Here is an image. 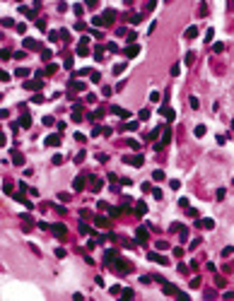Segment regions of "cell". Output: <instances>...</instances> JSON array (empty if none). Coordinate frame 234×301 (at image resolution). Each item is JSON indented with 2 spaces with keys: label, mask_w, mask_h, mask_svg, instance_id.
I'll return each mask as SVG.
<instances>
[{
  "label": "cell",
  "mask_w": 234,
  "mask_h": 301,
  "mask_svg": "<svg viewBox=\"0 0 234 301\" xmlns=\"http://www.w3.org/2000/svg\"><path fill=\"white\" fill-rule=\"evenodd\" d=\"M116 272H121V275L131 272V263H128L126 258H116Z\"/></svg>",
  "instance_id": "1"
},
{
  "label": "cell",
  "mask_w": 234,
  "mask_h": 301,
  "mask_svg": "<svg viewBox=\"0 0 234 301\" xmlns=\"http://www.w3.org/2000/svg\"><path fill=\"white\" fill-rule=\"evenodd\" d=\"M123 162H126V164H131V166H142V162H145V159H142L140 154H131V157H123Z\"/></svg>",
  "instance_id": "2"
},
{
  "label": "cell",
  "mask_w": 234,
  "mask_h": 301,
  "mask_svg": "<svg viewBox=\"0 0 234 301\" xmlns=\"http://www.w3.org/2000/svg\"><path fill=\"white\" fill-rule=\"evenodd\" d=\"M114 19H116V12H114V10H104V15H101V24H114Z\"/></svg>",
  "instance_id": "3"
},
{
  "label": "cell",
  "mask_w": 234,
  "mask_h": 301,
  "mask_svg": "<svg viewBox=\"0 0 234 301\" xmlns=\"http://www.w3.org/2000/svg\"><path fill=\"white\" fill-rule=\"evenodd\" d=\"M169 142H171V130H169L167 125H162V142H159V147H164Z\"/></svg>",
  "instance_id": "4"
},
{
  "label": "cell",
  "mask_w": 234,
  "mask_h": 301,
  "mask_svg": "<svg viewBox=\"0 0 234 301\" xmlns=\"http://www.w3.org/2000/svg\"><path fill=\"white\" fill-rule=\"evenodd\" d=\"M87 178H89V188H92V190H99L101 186H104V181L97 178V176H87Z\"/></svg>",
  "instance_id": "5"
},
{
  "label": "cell",
  "mask_w": 234,
  "mask_h": 301,
  "mask_svg": "<svg viewBox=\"0 0 234 301\" xmlns=\"http://www.w3.org/2000/svg\"><path fill=\"white\" fill-rule=\"evenodd\" d=\"M116 258H118V251H116V248H109V251L104 253V260H106V263H114Z\"/></svg>",
  "instance_id": "6"
},
{
  "label": "cell",
  "mask_w": 234,
  "mask_h": 301,
  "mask_svg": "<svg viewBox=\"0 0 234 301\" xmlns=\"http://www.w3.org/2000/svg\"><path fill=\"white\" fill-rule=\"evenodd\" d=\"M147 258H150L152 263H159V265H169V260H167V258H164V255H157V253H150Z\"/></svg>",
  "instance_id": "7"
},
{
  "label": "cell",
  "mask_w": 234,
  "mask_h": 301,
  "mask_svg": "<svg viewBox=\"0 0 234 301\" xmlns=\"http://www.w3.org/2000/svg\"><path fill=\"white\" fill-rule=\"evenodd\" d=\"M138 53H140V46H138V43H131V46L126 48V56H128V58H135Z\"/></svg>",
  "instance_id": "8"
},
{
  "label": "cell",
  "mask_w": 234,
  "mask_h": 301,
  "mask_svg": "<svg viewBox=\"0 0 234 301\" xmlns=\"http://www.w3.org/2000/svg\"><path fill=\"white\" fill-rule=\"evenodd\" d=\"M51 231H53L56 236H61V238H63V236L68 234V229L63 227V224H53V227H51Z\"/></svg>",
  "instance_id": "9"
},
{
  "label": "cell",
  "mask_w": 234,
  "mask_h": 301,
  "mask_svg": "<svg viewBox=\"0 0 234 301\" xmlns=\"http://www.w3.org/2000/svg\"><path fill=\"white\" fill-rule=\"evenodd\" d=\"M46 145H48V147H58V145H61V135H48V137H46Z\"/></svg>",
  "instance_id": "10"
},
{
  "label": "cell",
  "mask_w": 234,
  "mask_h": 301,
  "mask_svg": "<svg viewBox=\"0 0 234 301\" xmlns=\"http://www.w3.org/2000/svg\"><path fill=\"white\" fill-rule=\"evenodd\" d=\"M94 224L101 227V229H109V227H111V222H109L106 217H94Z\"/></svg>",
  "instance_id": "11"
},
{
  "label": "cell",
  "mask_w": 234,
  "mask_h": 301,
  "mask_svg": "<svg viewBox=\"0 0 234 301\" xmlns=\"http://www.w3.org/2000/svg\"><path fill=\"white\" fill-rule=\"evenodd\" d=\"M135 238H138L140 243H145V241H147V229H145V227H140V229L135 231Z\"/></svg>",
  "instance_id": "12"
},
{
  "label": "cell",
  "mask_w": 234,
  "mask_h": 301,
  "mask_svg": "<svg viewBox=\"0 0 234 301\" xmlns=\"http://www.w3.org/2000/svg\"><path fill=\"white\" fill-rule=\"evenodd\" d=\"M111 113H116V116H121V118H128V116H131L126 108H118V106H111Z\"/></svg>",
  "instance_id": "13"
},
{
  "label": "cell",
  "mask_w": 234,
  "mask_h": 301,
  "mask_svg": "<svg viewBox=\"0 0 234 301\" xmlns=\"http://www.w3.org/2000/svg\"><path fill=\"white\" fill-rule=\"evenodd\" d=\"M72 188H75V190H82V188H85V178H82V176H77V178L72 181Z\"/></svg>",
  "instance_id": "14"
},
{
  "label": "cell",
  "mask_w": 234,
  "mask_h": 301,
  "mask_svg": "<svg viewBox=\"0 0 234 301\" xmlns=\"http://www.w3.org/2000/svg\"><path fill=\"white\" fill-rule=\"evenodd\" d=\"M198 227H203V229H212V227H215V219H201Z\"/></svg>",
  "instance_id": "15"
},
{
  "label": "cell",
  "mask_w": 234,
  "mask_h": 301,
  "mask_svg": "<svg viewBox=\"0 0 234 301\" xmlns=\"http://www.w3.org/2000/svg\"><path fill=\"white\" fill-rule=\"evenodd\" d=\"M183 36H186V39H196V36H198V27H188Z\"/></svg>",
  "instance_id": "16"
},
{
  "label": "cell",
  "mask_w": 234,
  "mask_h": 301,
  "mask_svg": "<svg viewBox=\"0 0 234 301\" xmlns=\"http://www.w3.org/2000/svg\"><path fill=\"white\" fill-rule=\"evenodd\" d=\"M24 87H27V89H32V92H36V89H41V82L32 80V82H24Z\"/></svg>",
  "instance_id": "17"
},
{
  "label": "cell",
  "mask_w": 234,
  "mask_h": 301,
  "mask_svg": "<svg viewBox=\"0 0 234 301\" xmlns=\"http://www.w3.org/2000/svg\"><path fill=\"white\" fill-rule=\"evenodd\" d=\"M159 113H164V116H167L169 121H174V118H176V113H174V111H171L169 106H164V108H159Z\"/></svg>",
  "instance_id": "18"
},
{
  "label": "cell",
  "mask_w": 234,
  "mask_h": 301,
  "mask_svg": "<svg viewBox=\"0 0 234 301\" xmlns=\"http://www.w3.org/2000/svg\"><path fill=\"white\" fill-rule=\"evenodd\" d=\"M162 284H164V294H179V289L174 284H169V282H162Z\"/></svg>",
  "instance_id": "19"
},
{
  "label": "cell",
  "mask_w": 234,
  "mask_h": 301,
  "mask_svg": "<svg viewBox=\"0 0 234 301\" xmlns=\"http://www.w3.org/2000/svg\"><path fill=\"white\" fill-rule=\"evenodd\" d=\"M12 162H15L17 166H22V164H24V157H22L19 152H15V154H12Z\"/></svg>",
  "instance_id": "20"
},
{
  "label": "cell",
  "mask_w": 234,
  "mask_h": 301,
  "mask_svg": "<svg viewBox=\"0 0 234 301\" xmlns=\"http://www.w3.org/2000/svg\"><path fill=\"white\" fill-rule=\"evenodd\" d=\"M77 53H80V56H89V48H87V43H80V46H77Z\"/></svg>",
  "instance_id": "21"
},
{
  "label": "cell",
  "mask_w": 234,
  "mask_h": 301,
  "mask_svg": "<svg viewBox=\"0 0 234 301\" xmlns=\"http://www.w3.org/2000/svg\"><path fill=\"white\" fill-rule=\"evenodd\" d=\"M24 48H39V43L34 39H24Z\"/></svg>",
  "instance_id": "22"
},
{
  "label": "cell",
  "mask_w": 234,
  "mask_h": 301,
  "mask_svg": "<svg viewBox=\"0 0 234 301\" xmlns=\"http://www.w3.org/2000/svg\"><path fill=\"white\" fill-rule=\"evenodd\" d=\"M123 130H138V121H131V123H126V125H123Z\"/></svg>",
  "instance_id": "23"
},
{
  "label": "cell",
  "mask_w": 234,
  "mask_h": 301,
  "mask_svg": "<svg viewBox=\"0 0 234 301\" xmlns=\"http://www.w3.org/2000/svg\"><path fill=\"white\" fill-rule=\"evenodd\" d=\"M198 15H201V17H205V15H208V5H205V2H201V7H198Z\"/></svg>",
  "instance_id": "24"
},
{
  "label": "cell",
  "mask_w": 234,
  "mask_h": 301,
  "mask_svg": "<svg viewBox=\"0 0 234 301\" xmlns=\"http://www.w3.org/2000/svg\"><path fill=\"white\" fill-rule=\"evenodd\" d=\"M126 39H128V43H135V39H138V34H135V32H128V34H126Z\"/></svg>",
  "instance_id": "25"
},
{
  "label": "cell",
  "mask_w": 234,
  "mask_h": 301,
  "mask_svg": "<svg viewBox=\"0 0 234 301\" xmlns=\"http://www.w3.org/2000/svg\"><path fill=\"white\" fill-rule=\"evenodd\" d=\"M193 60H196V53H193V51H188V53H186V63H188V65H191V63H193Z\"/></svg>",
  "instance_id": "26"
},
{
  "label": "cell",
  "mask_w": 234,
  "mask_h": 301,
  "mask_svg": "<svg viewBox=\"0 0 234 301\" xmlns=\"http://www.w3.org/2000/svg\"><path fill=\"white\" fill-rule=\"evenodd\" d=\"M15 75H17V77H27V75H29V70H27V67H19Z\"/></svg>",
  "instance_id": "27"
},
{
  "label": "cell",
  "mask_w": 234,
  "mask_h": 301,
  "mask_svg": "<svg viewBox=\"0 0 234 301\" xmlns=\"http://www.w3.org/2000/svg\"><path fill=\"white\" fill-rule=\"evenodd\" d=\"M22 125H24V128H29V125H32V118H29V116H27V113H24V116H22Z\"/></svg>",
  "instance_id": "28"
},
{
  "label": "cell",
  "mask_w": 234,
  "mask_h": 301,
  "mask_svg": "<svg viewBox=\"0 0 234 301\" xmlns=\"http://www.w3.org/2000/svg\"><path fill=\"white\" fill-rule=\"evenodd\" d=\"M152 178H155V181H164V171H155Z\"/></svg>",
  "instance_id": "29"
},
{
  "label": "cell",
  "mask_w": 234,
  "mask_h": 301,
  "mask_svg": "<svg viewBox=\"0 0 234 301\" xmlns=\"http://www.w3.org/2000/svg\"><path fill=\"white\" fill-rule=\"evenodd\" d=\"M225 284H227L225 277H215V287H225Z\"/></svg>",
  "instance_id": "30"
},
{
  "label": "cell",
  "mask_w": 234,
  "mask_h": 301,
  "mask_svg": "<svg viewBox=\"0 0 234 301\" xmlns=\"http://www.w3.org/2000/svg\"><path fill=\"white\" fill-rule=\"evenodd\" d=\"M121 296H123V299H133V289H123Z\"/></svg>",
  "instance_id": "31"
},
{
  "label": "cell",
  "mask_w": 234,
  "mask_h": 301,
  "mask_svg": "<svg viewBox=\"0 0 234 301\" xmlns=\"http://www.w3.org/2000/svg\"><path fill=\"white\" fill-rule=\"evenodd\" d=\"M205 135V125H196V137H203Z\"/></svg>",
  "instance_id": "32"
},
{
  "label": "cell",
  "mask_w": 234,
  "mask_h": 301,
  "mask_svg": "<svg viewBox=\"0 0 234 301\" xmlns=\"http://www.w3.org/2000/svg\"><path fill=\"white\" fill-rule=\"evenodd\" d=\"M131 22H133V24H140V22H142V15H131Z\"/></svg>",
  "instance_id": "33"
},
{
  "label": "cell",
  "mask_w": 234,
  "mask_h": 301,
  "mask_svg": "<svg viewBox=\"0 0 234 301\" xmlns=\"http://www.w3.org/2000/svg\"><path fill=\"white\" fill-rule=\"evenodd\" d=\"M159 99H162V94H159V92H152V94H150V101H155V104H157Z\"/></svg>",
  "instance_id": "34"
},
{
  "label": "cell",
  "mask_w": 234,
  "mask_h": 301,
  "mask_svg": "<svg viewBox=\"0 0 234 301\" xmlns=\"http://www.w3.org/2000/svg\"><path fill=\"white\" fill-rule=\"evenodd\" d=\"M212 51H215V53H222L225 46H222V43H212Z\"/></svg>",
  "instance_id": "35"
},
{
  "label": "cell",
  "mask_w": 234,
  "mask_h": 301,
  "mask_svg": "<svg viewBox=\"0 0 234 301\" xmlns=\"http://www.w3.org/2000/svg\"><path fill=\"white\" fill-rule=\"evenodd\" d=\"M147 118H150V111L142 108V111H140V121H147Z\"/></svg>",
  "instance_id": "36"
},
{
  "label": "cell",
  "mask_w": 234,
  "mask_h": 301,
  "mask_svg": "<svg viewBox=\"0 0 234 301\" xmlns=\"http://www.w3.org/2000/svg\"><path fill=\"white\" fill-rule=\"evenodd\" d=\"M212 36H215V29H208L205 32V41H212Z\"/></svg>",
  "instance_id": "37"
},
{
  "label": "cell",
  "mask_w": 234,
  "mask_h": 301,
  "mask_svg": "<svg viewBox=\"0 0 234 301\" xmlns=\"http://www.w3.org/2000/svg\"><path fill=\"white\" fill-rule=\"evenodd\" d=\"M138 212H140V214H145V212H147V207H145V202H138Z\"/></svg>",
  "instance_id": "38"
},
{
  "label": "cell",
  "mask_w": 234,
  "mask_h": 301,
  "mask_svg": "<svg viewBox=\"0 0 234 301\" xmlns=\"http://www.w3.org/2000/svg\"><path fill=\"white\" fill-rule=\"evenodd\" d=\"M191 287H193V289L201 287V277H193V279H191Z\"/></svg>",
  "instance_id": "39"
},
{
  "label": "cell",
  "mask_w": 234,
  "mask_h": 301,
  "mask_svg": "<svg viewBox=\"0 0 234 301\" xmlns=\"http://www.w3.org/2000/svg\"><path fill=\"white\" fill-rule=\"evenodd\" d=\"M85 5H87V7H97V5H99V0H85Z\"/></svg>",
  "instance_id": "40"
},
{
  "label": "cell",
  "mask_w": 234,
  "mask_h": 301,
  "mask_svg": "<svg viewBox=\"0 0 234 301\" xmlns=\"http://www.w3.org/2000/svg\"><path fill=\"white\" fill-rule=\"evenodd\" d=\"M157 248H159V251H167L169 243H167V241H159V243H157Z\"/></svg>",
  "instance_id": "41"
},
{
  "label": "cell",
  "mask_w": 234,
  "mask_h": 301,
  "mask_svg": "<svg viewBox=\"0 0 234 301\" xmlns=\"http://www.w3.org/2000/svg\"><path fill=\"white\" fill-rule=\"evenodd\" d=\"M191 106H193V108H198V106H201V101H198V97H191Z\"/></svg>",
  "instance_id": "42"
},
{
  "label": "cell",
  "mask_w": 234,
  "mask_h": 301,
  "mask_svg": "<svg viewBox=\"0 0 234 301\" xmlns=\"http://www.w3.org/2000/svg\"><path fill=\"white\" fill-rule=\"evenodd\" d=\"M123 70H126V65H123V63H121V65H116V67H114V72H116V75H121Z\"/></svg>",
  "instance_id": "43"
},
{
  "label": "cell",
  "mask_w": 234,
  "mask_h": 301,
  "mask_svg": "<svg viewBox=\"0 0 234 301\" xmlns=\"http://www.w3.org/2000/svg\"><path fill=\"white\" fill-rule=\"evenodd\" d=\"M58 198H61L63 202H68V200H70V193H58Z\"/></svg>",
  "instance_id": "44"
},
{
  "label": "cell",
  "mask_w": 234,
  "mask_h": 301,
  "mask_svg": "<svg viewBox=\"0 0 234 301\" xmlns=\"http://www.w3.org/2000/svg\"><path fill=\"white\" fill-rule=\"evenodd\" d=\"M70 87H72V89H85V84H82V82H72Z\"/></svg>",
  "instance_id": "45"
},
{
  "label": "cell",
  "mask_w": 234,
  "mask_h": 301,
  "mask_svg": "<svg viewBox=\"0 0 234 301\" xmlns=\"http://www.w3.org/2000/svg\"><path fill=\"white\" fill-rule=\"evenodd\" d=\"M53 123H56V121H53L51 116H46V118H44V125H53Z\"/></svg>",
  "instance_id": "46"
},
{
  "label": "cell",
  "mask_w": 234,
  "mask_h": 301,
  "mask_svg": "<svg viewBox=\"0 0 234 301\" xmlns=\"http://www.w3.org/2000/svg\"><path fill=\"white\" fill-rule=\"evenodd\" d=\"M157 7V0H147V10H155Z\"/></svg>",
  "instance_id": "47"
},
{
  "label": "cell",
  "mask_w": 234,
  "mask_h": 301,
  "mask_svg": "<svg viewBox=\"0 0 234 301\" xmlns=\"http://www.w3.org/2000/svg\"><path fill=\"white\" fill-rule=\"evenodd\" d=\"M179 72H181V67H179V65H171V75H174V77H176Z\"/></svg>",
  "instance_id": "48"
},
{
  "label": "cell",
  "mask_w": 234,
  "mask_h": 301,
  "mask_svg": "<svg viewBox=\"0 0 234 301\" xmlns=\"http://www.w3.org/2000/svg\"><path fill=\"white\" fill-rule=\"evenodd\" d=\"M225 299H234V292H225Z\"/></svg>",
  "instance_id": "49"
},
{
  "label": "cell",
  "mask_w": 234,
  "mask_h": 301,
  "mask_svg": "<svg viewBox=\"0 0 234 301\" xmlns=\"http://www.w3.org/2000/svg\"><path fill=\"white\" fill-rule=\"evenodd\" d=\"M232 128H234V121H232Z\"/></svg>",
  "instance_id": "50"
}]
</instances>
